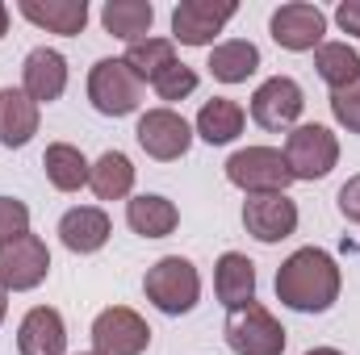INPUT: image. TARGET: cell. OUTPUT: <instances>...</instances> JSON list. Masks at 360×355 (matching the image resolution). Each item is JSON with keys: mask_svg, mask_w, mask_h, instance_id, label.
Masks as SVG:
<instances>
[{"mask_svg": "<svg viewBox=\"0 0 360 355\" xmlns=\"http://www.w3.org/2000/svg\"><path fill=\"white\" fill-rule=\"evenodd\" d=\"M344 276L323 247H297L276 267V301L293 314H327L340 301Z\"/></svg>", "mask_w": 360, "mask_h": 355, "instance_id": "cell-1", "label": "cell"}, {"mask_svg": "<svg viewBox=\"0 0 360 355\" xmlns=\"http://www.w3.org/2000/svg\"><path fill=\"white\" fill-rule=\"evenodd\" d=\"M143 293L168 318L193 314L197 301H201V272H197L193 260H184V255H164V260H155V264L147 267Z\"/></svg>", "mask_w": 360, "mask_h": 355, "instance_id": "cell-2", "label": "cell"}, {"mask_svg": "<svg viewBox=\"0 0 360 355\" xmlns=\"http://www.w3.org/2000/svg\"><path fill=\"white\" fill-rule=\"evenodd\" d=\"M89 100L101 117H130L143 105V80L126 59H96L89 72Z\"/></svg>", "mask_w": 360, "mask_h": 355, "instance_id": "cell-3", "label": "cell"}, {"mask_svg": "<svg viewBox=\"0 0 360 355\" xmlns=\"http://www.w3.org/2000/svg\"><path fill=\"white\" fill-rule=\"evenodd\" d=\"M226 180L248 192V196H269V192H285L293 184V172L285 163V151L276 147H243L226 159Z\"/></svg>", "mask_w": 360, "mask_h": 355, "instance_id": "cell-4", "label": "cell"}, {"mask_svg": "<svg viewBox=\"0 0 360 355\" xmlns=\"http://www.w3.org/2000/svg\"><path fill=\"white\" fill-rule=\"evenodd\" d=\"M285 163L293 180H323L335 172L340 163V138L319 126V121H306V126H293L289 138H285Z\"/></svg>", "mask_w": 360, "mask_h": 355, "instance_id": "cell-5", "label": "cell"}, {"mask_svg": "<svg viewBox=\"0 0 360 355\" xmlns=\"http://www.w3.org/2000/svg\"><path fill=\"white\" fill-rule=\"evenodd\" d=\"M272 42L289 55H306V51H319L327 42V13L310 0H289L272 13L269 21Z\"/></svg>", "mask_w": 360, "mask_h": 355, "instance_id": "cell-6", "label": "cell"}, {"mask_svg": "<svg viewBox=\"0 0 360 355\" xmlns=\"http://www.w3.org/2000/svg\"><path fill=\"white\" fill-rule=\"evenodd\" d=\"M226 347L235 355H285V326L260 301L235 309L226 318Z\"/></svg>", "mask_w": 360, "mask_h": 355, "instance_id": "cell-7", "label": "cell"}, {"mask_svg": "<svg viewBox=\"0 0 360 355\" xmlns=\"http://www.w3.org/2000/svg\"><path fill=\"white\" fill-rule=\"evenodd\" d=\"M92 351L96 355H143L151 347V326L143 322V314H134L130 305H109L92 318Z\"/></svg>", "mask_w": 360, "mask_h": 355, "instance_id": "cell-8", "label": "cell"}, {"mask_svg": "<svg viewBox=\"0 0 360 355\" xmlns=\"http://www.w3.org/2000/svg\"><path fill=\"white\" fill-rule=\"evenodd\" d=\"M51 276V251L38 234H17L0 243V284L8 293H30Z\"/></svg>", "mask_w": 360, "mask_h": 355, "instance_id": "cell-9", "label": "cell"}, {"mask_svg": "<svg viewBox=\"0 0 360 355\" xmlns=\"http://www.w3.org/2000/svg\"><path fill=\"white\" fill-rule=\"evenodd\" d=\"M239 13L235 0H180L172 8V42L180 46H214L226 21Z\"/></svg>", "mask_w": 360, "mask_h": 355, "instance_id": "cell-10", "label": "cell"}, {"mask_svg": "<svg viewBox=\"0 0 360 355\" xmlns=\"http://www.w3.org/2000/svg\"><path fill=\"white\" fill-rule=\"evenodd\" d=\"M134 138H139V147H143L151 159L172 163L180 155H188V147H193V126L180 117L176 109L160 105V109H147V113L139 117Z\"/></svg>", "mask_w": 360, "mask_h": 355, "instance_id": "cell-11", "label": "cell"}, {"mask_svg": "<svg viewBox=\"0 0 360 355\" xmlns=\"http://www.w3.org/2000/svg\"><path fill=\"white\" fill-rule=\"evenodd\" d=\"M306 109V92L293 76H272L252 92V121L260 130H293Z\"/></svg>", "mask_w": 360, "mask_h": 355, "instance_id": "cell-12", "label": "cell"}, {"mask_svg": "<svg viewBox=\"0 0 360 355\" xmlns=\"http://www.w3.org/2000/svg\"><path fill=\"white\" fill-rule=\"evenodd\" d=\"M243 226L256 243H281L297 230V201H289V192H269V196H248L243 201Z\"/></svg>", "mask_w": 360, "mask_h": 355, "instance_id": "cell-13", "label": "cell"}, {"mask_svg": "<svg viewBox=\"0 0 360 355\" xmlns=\"http://www.w3.org/2000/svg\"><path fill=\"white\" fill-rule=\"evenodd\" d=\"M68 59L55 51V46H34L21 63V92L42 109L51 100H59L68 92Z\"/></svg>", "mask_w": 360, "mask_h": 355, "instance_id": "cell-14", "label": "cell"}, {"mask_svg": "<svg viewBox=\"0 0 360 355\" xmlns=\"http://www.w3.org/2000/svg\"><path fill=\"white\" fill-rule=\"evenodd\" d=\"M113 234V222L101 205H76L59 217V243L72 255H96Z\"/></svg>", "mask_w": 360, "mask_h": 355, "instance_id": "cell-15", "label": "cell"}, {"mask_svg": "<svg viewBox=\"0 0 360 355\" xmlns=\"http://www.w3.org/2000/svg\"><path fill=\"white\" fill-rule=\"evenodd\" d=\"M17 351L21 355H68V326L63 314L51 305H34L17 326Z\"/></svg>", "mask_w": 360, "mask_h": 355, "instance_id": "cell-16", "label": "cell"}, {"mask_svg": "<svg viewBox=\"0 0 360 355\" xmlns=\"http://www.w3.org/2000/svg\"><path fill=\"white\" fill-rule=\"evenodd\" d=\"M17 13L30 25L63 38H76L89 25V0H17Z\"/></svg>", "mask_w": 360, "mask_h": 355, "instance_id": "cell-17", "label": "cell"}, {"mask_svg": "<svg viewBox=\"0 0 360 355\" xmlns=\"http://www.w3.org/2000/svg\"><path fill=\"white\" fill-rule=\"evenodd\" d=\"M214 293H218V301L231 314L243 309V305H252L256 301V264L243 251H226L214 264Z\"/></svg>", "mask_w": 360, "mask_h": 355, "instance_id": "cell-18", "label": "cell"}, {"mask_svg": "<svg viewBox=\"0 0 360 355\" xmlns=\"http://www.w3.org/2000/svg\"><path fill=\"white\" fill-rule=\"evenodd\" d=\"M38 121H42V113H38V105L25 96L21 88H0V142L8 147V151H21V147H30L34 142V134H38Z\"/></svg>", "mask_w": 360, "mask_h": 355, "instance_id": "cell-19", "label": "cell"}, {"mask_svg": "<svg viewBox=\"0 0 360 355\" xmlns=\"http://www.w3.org/2000/svg\"><path fill=\"white\" fill-rule=\"evenodd\" d=\"M101 25H105V34H113L126 46L147 42L151 38V25H155V4L151 0H105Z\"/></svg>", "mask_w": 360, "mask_h": 355, "instance_id": "cell-20", "label": "cell"}, {"mask_svg": "<svg viewBox=\"0 0 360 355\" xmlns=\"http://www.w3.org/2000/svg\"><path fill=\"white\" fill-rule=\"evenodd\" d=\"M126 226L143 239H168L180 226V209L160 192H139L126 201Z\"/></svg>", "mask_w": 360, "mask_h": 355, "instance_id": "cell-21", "label": "cell"}, {"mask_svg": "<svg viewBox=\"0 0 360 355\" xmlns=\"http://www.w3.org/2000/svg\"><path fill=\"white\" fill-rule=\"evenodd\" d=\"M210 76L218 84H248L256 72H260V46L248 42V38H226L210 51Z\"/></svg>", "mask_w": 360, "mask_h": 355, "instance_id": "cell-22", "label": "cell"}, {"mask_svg": "<svg viewBox=\"0 0 360 355\" xmlns=\"http://www.w3.org/2000/svg\"><path fill=\"white\" fill-rule=\"evenodd\" d=\"M243 126H248L243 105L231 100V96H214V100L201 105V113L193 121V134H201L210 147H226V142H235L243 134Z\"/></svg>", "mask_w": 360, "mask_h": 355, "instance_id": "cell-23", "label": "cell"}, {"mask_svg": "<svg viewBox=\"0 0 360 355\" xmlns=\"http://www.w3.org/2000/svg\"><path fill=\"white\" fill-rule=\"evenodd\" d=\"M89 188L96 201H126L134 192V163L122 151H105L89 172Z\"/></svg>", "mask_w": 360, "mask_h": 355, "instance_id": "cell-24", "label": "cell"}, {"mask_svg": "<svg viewBox=\"0 0 360 355\" xmlns=\"http://www.w3.org/2000/svg\"><path fill=\"white\" fill-rule=\"evenodd\" d=\"M42 168H46V180H51L59 192H80V188H89L92 163L84 159V151L72 147V142H51L46 155H42Z\"/></svg>", "mask_w": 360, "mask_h": 355, "instance_id": "cell-25", "label": "cell"}, {"mask_svg": "<svg viewBox=\"0 0 360 355\" xmlns=\"http://www.w3.org/2000/svg\"><path fill=\"white\" fill-rule=\"evenodd\" d=\"M126 67L143 80V84H155L172 63H180L176 59V42L172 38H147V42H134V46H126Z\"/></svg>", "mask_w": 360, "mask_h": 355, "instance_id": "cell-26", "label": "cell"}, {"mask_svg": "<svg viewBox=\"0 0 360 355\" xmlns=\"http://www.w3.org/2000/svg\"><path fill=\"white\" fill-rule=\"evenodd\" d=\"M314 72H319V80H323L331 92L348 88L352 80H360L356 46H348V42H323V46L314 51Z\"/></svg>", "mask_w": 360, "mask_h": 355, "instance_id": "cell-27", "label": "cell"}, {"mask_svg": "<svg viewBox=\"0 0 360 355\" xmlns=\"http://www.w3.org/2000/svg\"><path fill=\"white\" fill-rule=\"evenodd\" d=\"M151 92H155L160 100H168V109H172L176 100H184V96H193V92H197V72H193L188 63H172V67L151 84Z\"/></svg>", "mask_w": 360, "mask_h": 355, "instance_id": "cell-28", "label": "cell"}, {"mask_svg": "<svg viewBox=\"0 0 360 355\" xmlns=\"http://www.w3.org/2000/svg\"><path fill=\"white\" fill-rule=\"evenodd\" d=\"M331 117H335L348 134H360V80H352L348 88L331 92Z\"/></svg>", "mask_w": 360, "mask_h": 355, "instance_id": "cell-29", "label": "cell"}, {"mask_svg": "<svg viewBox=\"0 0 360 355\" xmlns=\"http://www.w3.org/2000/svg\"><path fill=\"white\" fill-rule=\"evenodd\" d=\"M25 230H30V205L17 201V196H0V243L17 239Z\"/></svg>", "mask_w": 360, "mask_h": 355, "instance_id": "cell-30", "label": "cell"}, {"mask_svg": "<svg viewBox=\"0 0 360 355\" xmlns=\"http://www.w3.org/2000/svg\"><path fill=\"white\" fill-rule=\"evenodd\" d=\"M335 205H340V213H344V217H348L352 226H360V172H356V176L344 180V188H340Z\"/></svg>", "mask_w": 360, "mask_h": 355, "instance_id": "cell-31", "label": "cell"}, {"mask_svg": "<svg viewBox=\"0 0 360 355\" xmlns=\"http://www.w3.org/2000/svg\"><path fill=\"white\" fill-rule=\"evenodd\" d=\"M335 25H340L344 34L360 38V0H340V4H335Z\"/></svg>", "mask_w": 360, "mask_h": 355, "instance_id": "cell-32", "label": "cell"}, {"mask_svg": "<svg viewBox=\"0 0 360 355\" xmlns=\"http://www.w3.org/2000/svg\"><path fill=\"white\" fill-rule=\"evenodd\" d=\"M4 34H8V4L0 0V38H4Z\"/></svg>", "mask_w": 360, "mask_h": 355, "instance_id": "cell-33", "label": "cell"}, {"mask_svg": "<svg viewBox=\"0 0 360 355\" xmlns=\"http://www.w3.org/2000/svg\"><path fill=\"white\" fill-rule=\"evenodd\" d=\"M4 314H8V288L0 284V322H4Z\"/></svg>", "mask_w": 360, "mask_h": 355, "instance_id": "cell-34", "label": "cell"}, {"mask_svg": "<svg viewBox=\"0 0 360 355\" xmlns=\"http://www.w3.org/2000/svg\"><path fill=\"white\" fill-rule=\"evenodd\" d=\"M306 355H344V351H340V347H310Z\"/></svg>", "mask_w": 360, "mask_h": 355, "instance_id": "cell-35", "label": "cell"}, {"mask_svg": "<svg viewBox=\"0 0 360 355\" xmlns=\"http://www.w3.org/2000/svg\"><path fill=\"white\" fill-rule=\"evenodd\" d=\"M80 355H96V351H80Z\"/></svg>", "mask_w": 360, "mask_h": 355, "instance_id": "cell-36", "label": "cell"}]
</instances>
